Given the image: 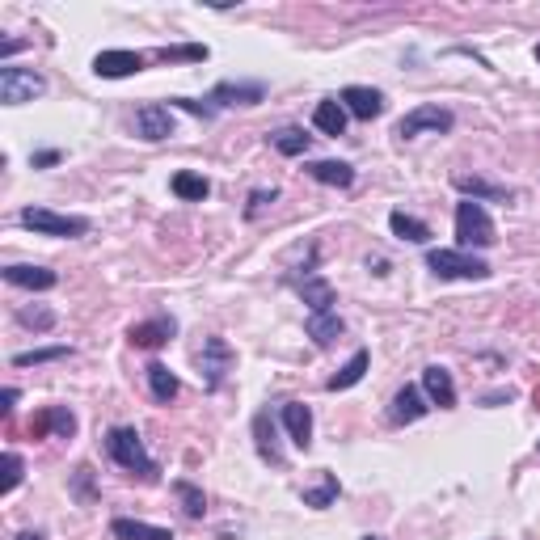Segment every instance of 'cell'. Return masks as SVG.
I'll list each match as a JSON object with an SVG mask.
<instances>
[{
    "instance_id": "1",
    "label": "cell",
    "mask_w": 540,
    "mask_h": 540,
    "mask_svg": "<svg viewBox=\"0 0 540 540\" xmlns=\"http://www.w3.org/2000/svg\"><path fill=\"white\" fill-rule=\"evenodd\" d=\"M106 456H110L119 469H127L131 477H140V481H161L157 460L144 452V439H140V431H135V427H110V431H106Z\"/></svg>"
},
{
    "instance_id": "2",
    "label": "cell",
    "mask_w": 540,
    "mask_h": 540,
    "mask_svg": "<svg viewBox=\"0 0 540 540\" xmlns=\"http://www.w3.org/2000/svg\"><path fill=\"white\" fill-rule=\"evenodd\" d=\"M427 266L431 275L439 279H469V283H481L494 275V266L486 258L469 254V249H427Z\"/></svg>"
},
{
    "instance_id": "3",
    "label": "cell",
    "mask_w": 540,
    "mask_h": 540,
    "mask_svg": "<svg viewBox=\"0 0 540 540\" xmlns=\"http://www.w3.org/2000/svg\"><path fill=\"white\" fill-rule=\"evenodd\" d=\"M456 241H460V249H469V254L473 249H490L498 241V228L490 220L486 203H473V199L456 203Z\"/></svg>"
},
{
    "instance_id": "4",
    "label": "cell",
    "mask_w": 540,
    "mask_h": 540,
    "mask_svg": "<svg viewBox=\"0 0 540 540\" xmlns=\"http://www.w3.org/2000/svg\"><path fill=\"white\" fill-rule=\"evenodd\" d=\"M22 220L30 233H38V237H85L89 233V220L85 216H60V211H51V207H26Z\"/></svg>"
},
{
    "instance_id": "5",
    "label": "cell",
    "mask_w": 540,
    "mask_h": 540,
    "mask_svg": "<svg viewBox=\"0 0 540 540\" xmlns=\"http://www.w3.org/2000/svg\"><path fill=\"white\" fill-rule=\"evenodd\" d=\"M43 93H47V81L34 68H13V64L0 68V102L5 106H26L34 98H43Z\"/></svg>"
},
{
    "instance_id": "6",
    "label": "cell",
    "mask_w": 540,
    "mask_h": 540,
    "mask_svg": "<svg viewBox=\"0 0 540 540\" xmlns=\"http://www.w3.org/2000/svg\"><path fill=\"white\" fill-rule=\"evenodd\" d=\"M456 127V114L448 106H414L397 123V140H418V135H448Z\"/></svg>"
},
{
    "instance_id": "7",
    "label": "cell",
    "mask_w": 540,
    "mask_h": 540,
    "mask_svg": "<svg viewBox=\"0 0 540 540\" xmlns=\"http://www.w3.org/2000/svg\"><path fill=\"white\" fill-rule=\"evenodd\" d=\"M233 363H237V355H233V346H228L224 338H203V351H199V376H203V384H207V393H216L220 384H224V376L233 372Z\"/></svg>"
},
{
    "instance_id": "8",
    "label": "cell",
    "mask_w": 540,
    "mask_h": 540,
    "mask_svg": "<svg viewBox=\"0 0 540 540\" xmlns=\"http://www.w3.org/2000/svg\"><path fill=\"white\" fill-rule=\"evenodd\" d=\"M287 283H292L296 292H300V300L308 304V313H334L338 296H334L330 279H321V275H317V266H313V262L304 266V275H287Z\"/></svg>"
},
{
    "instance_id": "9",
    "label": "cell",
    "mask_w": 540,
    "mask_h": 540,
    "mask_svg": "<svg viewBox=\"0 0 540 540\" xmlns=\"http://www.w3.org/2000/svg\"><path fill=\"white\" fill-rule=\"evenodd\" d=\"M173 131H178V123H173V110L169 106L148 102V106L135 110V135H140V140L161 144V140H169Z\"/></svg>"
},
{
    "instance_id": "10",
    "label": "cell",
    "mask_w": 540,
    "mask_h": 540,
    "mask_svg": "<svg viewBox=\"0 0 540 540\" xmlns=\"http://www.w3.org/2000/svg\"><path fill=\"white\" fill-rule=\"evenodd\" d=\"M30 435H34V439H47V435L72 439V435H76V414L68 410V405H47V410H38V414L30 418Z\"/></svg>"
},
{
    "instance_id": "11",
    "label": "cell",
    "mask_w": 540,
    "mask_h": 540,
    "mask_svg": "<svg viewBox=\"0 0 540 540\" xmlns=\"http://www.w3.org/2000/svg\"><path fill=\"white\" fill-rule=\"evenodd\" d=\"M173 334H178V321L161 313V317L135 321L131 330H127V342H131V346H140V351H157V346H165Z\"/></svg>"
},
{
    "instance_id": "12",
    "label": "cell",
    "mask_w": 540,
    "mask_h": 540,
    "mask_svg": "<svg viewBox=\"0 0 540 540\" xmlns=\"http://www.w3.org/2000/svg\"><path fill=\"white\" fill-rule=\"evenodd\" d=\"M279 422H283L287 439H292L300 452H308V448H313V410H308L304 401H283V410H279Z\"/></svg>"
},
{
    "instance_id": "13",
    "label": "cell",
    "mask_w": 540,
    "mask_h": 540,
    "mask_svg": "<svg viewBox=\"0 0 540 540\" xmlns=\"http://www.w3.org/2000/svg\"><path fill=\"white\" fill-rule=\"evenodd\" d=\"M427 410H431L427 393H422L418 384H405V389H397V397L389 405V422H393V427H410V422L427 418Z\"/></svg>"
},
{
    "instance_id": "14",
    "label": "cell",
    "mask_w": 540,
    "mask_h": 540,
    "mask_svg": "<svg viewBox=\"0 0 540 540\" xmlns=\"http://www.w3.org/2000/svg\"><path fill=\"white\" fill-rule=\"evenodd\" d=\"M266 98V85L262 81H220L211 89V106H258Z\"/></svg>"
},
{
    "instance_id": "15",
    "label": "cell",
    "mask_w": 540,
    "mask_h": 540,
    "mask_svg": "<svg viewBox=\"0 0 540 540\" xmlns=\"http://www.w3.org/2000/svg\"><path fill=\"white\" fill-rule=\"evenodd\" d=\"M338 102L346 106V114H355V119H363V123H372L384 114V93L368 89V85H346Z\"/></svg>"
},
{
    "instance_id": "16",
    "label": "cell",
    "mask_w": 540,
    "mask_h": 540,
    "mask_svg": "<svg viewBox=\"0 0 540 540\" xmlns=\"http://www.w3.org/2000/svg\"><path fill=\"white\" fill-rule=\"evenodd\" d=\"M422 393H427V401L439 405V410H456V380H452V372L443 368V363L422 368Z\"/></svg>"
},
{
    "instance_id": "17",
    "label": "cell",
    "mask_w": 540,
    "mask_h": 540,
    "mask_svg": "<svg viewBox=\"0 0 540 540\" xmlns=\"http://www.w3.org/2000/svg\"><path fill=\"white\" fill-rule=\"evenodd\" d=\"M254 448L266 465L283 469V448H279V422L270 418V410H258L254 414Z\"/></svg>"
},
{
    "instance_id": "18",
    "label": "cell",
    "mask_w": 540,
    "mask_h": 540,
    "mask_svg": "<svg viewBox=\"0 0 540 540\" xmlns=\"http://www.w3.org/2000/svg\"><path fill=\"white\" fill-rule=\"evenodd\" d=\"M140 68H144V55H140V51H98V60H93V72L106 76V81L135 76Z\"/></svg>"
},
{
    "instance_id": "19",
    "label": "cell",
    "mask_w": 540,
    "mask_h": 540,
    "mask_svg": "<svg viewBox=\"0 0 540 540\" xmlns=\"http://www.w3.org/2000/svg\"><path fill=\"white\" fill-rule=\"evenodd\" d=\"M452 186H456L465 199H473V203H511V199H515L507 186L486 182V178H469V173H456Z\"/></svg>"
},
{
    "instance_id": "20",
    "label": "cell",
    "mask_w": 540,
    "mask_h": 540,
    "mask_svg": "<svg viewBox=\"0 0 540 540\" xmlns=\"http://www.w3.org/2000/svg\"><path fill=\"white\" fill-rule=\"evenodd\" d=\"M5 283L26 287V292H51V287L60 283V275L47 270V266H22V262H13V266H5Z\"/></svg>"
},
{
    "instance_id": "21",
    "label": "cell",
    "mask_w": 540,
    "mask_h": 540,
    "mask_svg": "<svg viewBox=\"0 0 540 540\" xmlns=\"http://www.w3.org/2000/svg\"><path fill=\"white\" fill-rule=\"evenodd\" d=\"M368 368H372V351H368V346H359V351H355L351 359H346V363H342V368H338L330 380H325V389H330V393L355 389V384H359L363 376H368Z\"/></svg>"
},
{
    "instance_id": "22",
    "label": "cell",
    "mask_w": 540,
    "mask_h": 540,
    "mask_svg": "<svg viewBox=\"0 0 540 540\" xmlns=\"http://www.w3.org/2000/svg\"><path fill=\"white\" fill-rule=\"evenodd\" d=\"M304 173L321 186H338V190L355 186V165H346V161H308Z\"/></svg>"
},
{
    "instance_id": "23",
    "label": "cell",
    "mask_w": 540,
    "mask_h": 540,
    "mask_svg": "<svg viewBox=\"0 0 540 540\" xmlns=\"http://www.w3.org/2000/svg\"><path fill=\"white\" fill-rule=\"evenodd\" d=\"M342 330H346V321L338 313H308V321H304V334L313 338L321 351H325V346H334L342 338Z\"/></svg>"
},
{
    "instance_id": "24",
    "label": "cell",
    "mask_w": 540,
    "mask_h": 540,
    "mask_svg": "<svg viewBox=\"0 0 540 540\" xmlns=\"http://www.w3.org/2000/svg\"><path fill=\"white\" fill-rule=\"evenodd\" d=\"M389 233H393L397 241L427 245V241H431V224L418 220V216H410V211H393V216H389Z\"/></svg>"
},
{
    "instance_id": "25",
    "label": "cell",
    "mask_w": 540,
    "mask_h": 540,
    "mask_svg": "<svg viewBox=\"0 0 540 540\" xmlns=\"http://www.w3.org/2000/svg\"><path fill=\"white\" fill-rule=\"evenodd\" d=\"M110 536L114 540H173L169 528L144 524V519H110Z\"/></svg>"
},
{
    "instance_id": "26",
    "label": "cell",
    "mask_w": 540,
    "mask_h": 540,
    "mask_svg": "<svg viewBox=\"0 0 540 540\" xmlns=\"http://www.w3.org/2000/svg\"><path fill=\"white\" fill-rule=\"evenodd\" d=\"M169 190H173V195H178L182 203H203V199L211 195V182L203 178V173H190V169H182V173H173Z\"/></svg>"
},
{
    "instance_id": "27",
    "label": "cell",
    "mask_w": 540,
    "mask_h": 540,
    "mask_svg": "<svg viewBox=\"0 0 540 540\" xmlns=\"http://www.w3.org/2000/svg\"><path fill=\"white\" fill-rule=\"evenodd\" d=\"M266 140L275 152H283V157H304L308 144H313V135H304V127H279V131H270Z\"/></svg>"
},
{
    "instance_id": "28",
    "label": "cell",
    "mask_w": 540,
    "mask_h": 540,
    "mask_svg": "<svg viewBox=\"0 0 540 540\" xmlns=\"http://www.w3.org/2000/svg\"><path fill=\"white\" fill-rule=\"evenodd\" d=\"M313 127H317L321 135H342V131H346V106H342L338 98L317 102V110H313Z\"/></svg>"
},
{
    "instance_id": "29",
    "label": "cell",
    "mask_w": 540,
    "mask_h": 540,
    "mask_svg": "<svg viewBox=\"0 0 540 540\" xmlns=\"http://www.w3.org/2000/svg\"><path fill=\"white\" fill-rule=\"evenodd\" d=\"M148 389H152V397H157L161 405H169L173 397H178L182 384H178V376L165 368V363H148Z\"/></svg>"
},
{
    "instance_id": "30",
    "label": "cell",
    "mask_w": 540,
    "mask_h": 540,
    "mask_svg": "<svg viewBox=\"0 0 540 540\" xmlns=\"http://www.w3.org/2000/svg\"><path fill=\"white\" fill-rule=\"evenodd\" d=\"M173 494H178V503L190 519H203L207 515V494L195 486V481H173Z\"/></svg>"
},
{
    "instance_id": "31",
    "label": "cell",
    "mask_w": 540,
    "mask_h": 540,
    "mask_svg": "<svg viewBox=\"0 0 540 540\" xmlns=\"http://www.w3.org/2000/svg\"><path fill=\"white\" fill-rule=\"evenodd\" d=\"M338 494H342L338 477H334V473H321V486H317V490H304L300 498H304V507L325 511V507H334V498H338Z\"/></svg>"
},
{
    "instance_id": "32",
    "label": "cell",
    "mask_w": 540,
    "mask_h": 540,
    "mask_svg": "<svg viewBox=\"0 0 540 540\" xmlns=\"http://www.w3.org/2000/svg\"><path fill=\"white\" fill-rule=\"evenodd\" d=\"M60 359H72V346H38V351H22L13 355V368H34V363H60Z\"/></svg>"
},
{
    "instance_id": "33",
    "label": "cell",
    "mask_w": 540,
    "mask_h": 540,
    "mask_svg": "<svg viewBox=\"0 0 540 540\" xmlns=\"http://www.w3.org/2000/svg\"><path fill=\"white\" fill-rule=\"evenodd\" d=\"M157 60H165V64H178V60H186V64H199V60H207V47H203V43H186V47H161V51H157Z\"/></svg>"
},
{
    "instance_id": "34",
    "label": "cell",
    "mask_w": 540,
    "mask_h": 540,
    "mask_svg": "<svg viewBox=\"0 0 540 540\" xmlns=\"http://www.w3.org/2000/svg\"><path fill=\"white\" fill-rule=\"evenodd\" d=\"M275 199H279V190H275V186H258V190H249V203H245V220H258L262 211H266L270 203H275Z\"/></svg>"
},
{
    "instance_id": "35",
    "label": "cell",
    "mask_w": 540,
    "mask_h": 540,
    "mask_svg": "<svg viewBox=\"0 0 540 540\" xmlns=\"http://www.w3.org/2000/svg\"><path fill=\"white\" fill-rule=\"evenodd\" d=\"M22 477H26V460L17 452H5V486H0V490L13 494L17 486H22Z\"/></svg>"
},
{
    "instance_id": "36",
    "label": "cell",
    "mask_w": 540,
    "mask_h": 540,
    "mask_svg": "<svg viewBox=\"0 0 540 540\" xmlns=\"http://www.w3.org/2000/svg\"><path fill=\"white\" fill-rule=\"evenodd\" d=\"M169 110H186V114H195V119H216V106L207 102H195V98H169Z\"/></svg>"
},
{
    "instance_id": "37",
    "label": "cell",
    "mask_w": 540,
    "mask_h": 540,
    "mask_svg": "<svg viewBox=\"0 0 540 540\" xmlns=\"http://www.w3.org/2000/svg\"><path fill=\"white\" fill-rule=\"evenodd\" d=\"M17 321H22V325H34V330H51V325H55V313H51V308H22V313H17Z\"/></svg>"
},
{
    "instance_id": "38",
    "label": "cell",
    "mask_w": 540,
    "mask_h": 540,
    "mask_svg": "<svg viewBox=\"0 0 540 540\" xmlns=\"http://www.w3.org/2000/svg\"><path fill=\"white\" fill-rule=\"evenodd\" d=\"M72 494L81 498V503H93V469H89V465L76 469V477H72Z\"/></svg>"
},
{
    "instance_id": "39",
    "label": "cell",
    "mask_w": 540,
    "mask_h": 540,
    "mask_svg": "<svg viewBox=\"0 0 540 540\" xmlns=\"http://www.w3.org/2000/svg\"><path fill=\"white\" fill-rule=\"evenodd\" d=\"M47 165H60V152H55V148L34 152V169H47Z\"/></svg>"
},
{
    "instance_id": "40",
    "label": "cell",
    "mask_w": 540,
    "mask_h": 540,
    "mask_svg": "<svg viewBox=\"0 0 540 540\" xmlns=\"http://www.w3.org/2000/svg\"><path fill=\"white\" fill-rule=\"evenodd\" d=\"M17 397H22V393H17V389H5V393H0V414H13V405H17Z\"/></svg>"
},
{
    "instance_id": "41",
    "label": "cell",
    "mask_w": 540,
    "mask_h": 540,
    "mask_svg": "<svg viewBox=\"0 0 540 540\" xmlns=\"http://www.w3.org/2000/svg\"><path fill=\"white\" fill-rule=\"evenodd\" d=\"M26 43H22V38H5V43H0V55H5V60H13V55L17 51H22Z\"/></svg>"
},
{
    "instance_id": "42",
    "label": "cell",
    "mask_w": 540,
    "mask_h": 540,
    "mask_svg": "<svg viewBox=\"0 0 540 540\" xmlns=\"http://www.w3.org/2000/svg\"><path fill=\"white\" fill-rule=\"evenodd\" d=\"M13 540H43V536H38V532H17Z\"/></svg>"
},
{
    "instance_id": "43",
    "label": "cell",
    "mask_w": 540,
    "mask_h": 540,
    "mask_svg": "<svg viewBox=\"0 0 540 540\" xmlns=\"http://www.w3.org/2000/svg\"><path fill=\"white\" fill-rule=\"evenodd\" d=\"M536 60H540V43H536Z\"/></svg>"
},
{
    "instance_id": "44",
    "label": "cell",
    "mask_w": 540,
    "mask_h": 540,
    "mask_svg": "<svg viewBox=\"0 0 540 540\" xmlns=\"http://www.w3.org/2000/svg\"><path fill=\"white\" fill-rule=\"evenodd\" d=\"M363 540H380V536H363Z\"/></svg>"
},
{
    "instance_id": "45",
    "label": "cell",
    "mask_w": 540,
    "mask_h": 540,
    "mask_svg": "<svg viewBox=\"0 0 540 540\" xmlns=\"http://www.w3.org/2000/svg\"><path fill=\"white\" fill-rule=\"evenodd\" d=\"M536 448H540V439H536Z\"/></svg>"
}]
</instances>
